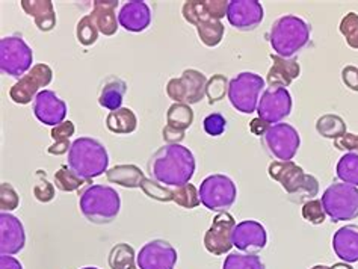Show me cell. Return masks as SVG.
Segmentation results:
<instances>
[{
    "label": "cell",
    "instance_id": "e575fe53",
    "mask_svg": "<svg viewBox=\"0 0 358 269\" xmlns=\"http://www.w3.org/2000/svg\"><path fill=\"white\" fill-rule=\"evenodd\" d=\"M173 201L177 204V206L185 208V209H195L201 204L200 194L192 183H186V184H183V187L174 188L173 189Z\"/></svg>",
    "mask_w": 358,
    "mask_h": 269
},
{
    "label": "cell",
    "instance_id": "6da1fadb",
    "mask_svg": "<svg viewBox=\"0 0 358 269\" xmlns=\"http://www.w3.org/2000/svg\"><path fill=\"white\" fill-rule=\"evenodd\" d=\"M195 166L194 153L182 144H165L147 162L150 179L176 188L191 183Z\"/></svg>",
    "mask_w": 358,
    "mask_h": 269
},
{
    "label": "cell",
    "instance_id": "ffe728a7",
    "mask_svg": "<svg viewBox=\"0 0 358 269\" xmlns=\"http://www.w3.org/2000/svg\"><path fill=\"white\" fill-rule=\"evenodd\" d=\"M194 123V110L189 105L173 103L166 112V126L162 131V138L166 144H180L186 131Z\"/></svg>",
    "mask_w": 358,
    "mask_h": 269
},
{
    "label": "cell",
    "instance_id": "5b68a950",
    "mask_svg": "<svg viewBox=\"0 0 358 269\" xmlns=\"http://www.w3.org/2000/svg\"><path fill=\"white\" fill-rule=\"evenodd\" d=\"M79 208L92 224H108L120 213V194L105 184H88L79 194Z\"/></svg>",
    "mask_w": 358,
    "mask_h": 269
},
{
    "label": "cell",
    "instance_id": "f907efd6",
    "mask_svg": "<svg viewBox=\"0 0 358 269\" xmlns=\"http://www.w3.org/2000/svg\"><path fill=\"white\" fill-rule=\"evenodd\" d=\"M310 269H331V266H325V265H316V266L310 268Z\"/></svg>",
    "mask_w": 358,
    "mask_h": 269
},
{
    "label": "cell",
    "instance_id": "ac0fdd59",
    "mask_svg": "<svg viewBox=\"0 0 358 269\" xmlns=\"http://www.w3.org/2000/svg\"><path fill=\"white\" fill-rule=\"evenodd\" d=\"M268 233L256 219H245L236 224L233 231V247L243 253H257L266 247Z\"/></svg>",
    "mask_w": 358,
    "mask_h": 269
},
{
    "label": "cell",
    "instance_id": "52a82bcc",
    "mask_svg": "<svg viewBox=\"0 0 358 269\" xmlns=\"http://www.w3.org/2000/svg\"><path fill=\"white\" fill-rule=\"evenodd\" d=\"M265 91V80L257 73L243 71L229 83V100L241 114H252L257 110L260 96Z\"/></svg>",
    "mask_w": 358,
    "mask_h": 269
},
{
    "label": "cell",
    "instance_id": "2e32d148",
    "mask_svg": "<svg viewBox=\"0 0 358 269\" xmlns=\"http://www.w3.org/2000/svg\"><path fill=\"white\" fill-rule=\"evenodd\" d=\"M265 18V9L257 0H231L227 8L229 23L241 32L257 29Z\"/></svg>",
    "mask_w": 358,
    "mask_h": 269
},
{
    "label": "cell",
    "instance_id": "277c9868",
    "mask_svg": "<svg viewBox=\"0 0 358 269\" xmlns=\"http://www.w3.org/2000/svg\"><path fill=\"white\" fill-rule=\"evenodd\" d=\"M109 154L99 139L80 136L71 143L69 152V166L80 177L92 180L108 171Z\"/></svg>",
    "mask_w": 358,
    "mask_h": 269
},
{
    "label": "cell",
    "instance_id": "4316f807",
    "mask_svg": "<svg viewBox=\"0 0 358 269\" xmlns=\"http://www.w3.org/2000/svg\"><path fill=\"white\" fill-rule=\"evenodd\" d=\"M127 91V83L118 76H108L103 80L99 92V105L108 110H117L121 108Z\"/></svg>",
    "mask_w": 358,
    "mask_h": 269
},
{
    "label": "cell",
    "instance_id": "d6a6232c",
    "mask_svg": "<svg viewBox=\"0 0 358 269\" xmlns=\"http://www.w3.org/2000/svg\"><path fill=\"white\" fill-rule=\"evenodd\" d=\"M337 177L343 183L352 184L358 188V154L357 153H346L337 162L336 166Z\"/></svg>",
    "mask_w": 358,
    "mask_h": 269
},
{
    "label": "cell",
    "instance_id": "603a6c76",
    "mask_svg": "<svg viewBox=\"0 0 358 269\" xmlns=\"http://www.w3.org/2000/svg\"><path fill=\"white\" fill-rule=\"evenodd\" d=\"M272 67L268 71L266 80L269 87L287 88L292 82L299 78L301 66L295 58H281L275 53H271Z\"/></svg>",
    "mask_w": 358,
    "mask_h": 269
},
{
    "label": "cell",
    "instance_id": "4dcf8cb0",
    "mask_svg": "<svg viewBox=\"0 0 358 269\" xmlns=\"http://www.w3.org/2000/svg\"><path fill=\"white\" fill-rule=\"evenodd\" d=\"M316 132L327 139H338L346 133V123L342 117L334 114H327L317 118Z\"/></svg>",
    "mask_w": 358,
    "mask_h": 269
},
{
    "label": "cell",
    "instance_id": "d6986e66",
    "mask_svg": "<svg viewBox=\"0 0 358 269\" xmlns=\"http://www.w3.org/2000/svg\"><path fill=\"white\" fill-rule=\"evenodd\" d=\"M34 115L45 126H58L65 122L67 105L50 89H43L34 100Z\"/></svg>",
    "mask_w": 358,
    "mask_h": 269
},
{
    "label": "cell",
    "instance_id": "7c38bea8",
    "mask_svg": "<svg viewBox=\"0 0 358 269\" xmlns=\"http://www.w3.org/2000/svg\"><path fill=\"white\" fill-rule=\"evenodd\" d=\"M207 78L206 74L195 70L186 68L180 78H174L166 83V96L174 103L195 105L206 97Z\"/></svg>",
    "mask_w": 358,
    "mask_h": 269
},
{
    "label": "cell",
    "instance_id": "7a4b0ae2",
    "mask_svg": "<svg viewBox=\"0 0 358 269\" xmlns=\"http://www.w3.org/2000/svg\"><path fill=\"white\" fill-rule=\"evenodd\" d=\"M312 26L294 14L280 17L271 26L268 40L272 50L281 58H294L310 43Z\"/></svg>",
    "mask_w": 358,
    "mask_h": 269
},
{
    "label": "cell",
    "instance_id": "b9f144b4",
    "mask_svg": "<svg viewBox=\"0 0 358 269\" xmlns=\"http://www.w3.org/2000/svg\"><path fill=\"white\" fill-rule=\"evenodd\" d=\"M301 213H303V218L312 226L324 224L325 218H327L325 209H324L322 201L320 200H310V201L304 203Z\"/></svg>",
    "mask_w": 358,
    "mask_h": 269
},
{
    "label": "cell",
    "instance_id": "ab89813d",
    "mask_svg": "<svg viewBox=\"0 0 358 269\" xmlns=\"http://www.w3.org/2000/svg\"><path fill=\"white\" fill-rule=\"evenodd\" d=\"M141 189L145 194L148 198L160 201V203H168L173 201V189H169L168 187H162V184L157 183L153 179H144L143 183H141Z\"/></svg>",
    "mask_w": 358,
    "mask_h": 269
},
{
    "label": "cell",
    "instance_id": "9c48e42d",
    "mask_svg": "<svg viewBox=\"0 0 358 269\" xmlns=\"http://www.w3.org/2000/svg\"><path fill=\"white\" fill-rule=\"evenodd\" d=\"M260 143L272 159L289 162L294 159L299 150L301 138L294 126L278 123L268 127V131L260 136Z\"/></svg>",
    "mask_w": 358,
    "mask_h": 269
},
{
    "label": "cell",
    "instance_id": "e0dca14e",
    "mask_svg": "<svg viewBox=\"0 0 358 269\" xmlns=\"http://www.w3.org/2000/svg\"><path fill=\"white\" fill-rule=\"evenodd\" d=\"M177 252L171 244L162 239L152 240L144 245L138 254L141 269H174L177 263Z\"/></svg>",
    "mask_w": 358,
    "mask_h": 269
},
{
    "label": "cell",
    "instance_id": "d590c367",
    "mask_svg": "<svg viewBox=\"0 0 358 269\" xmlns=\"http://www.w3.org/2000/svg\"><path fill=\"white\" fill-rule=\"evenodd\" d=\"M222 269H265V263L256 254L231 253L225 259Z\"/></svg>",
    "mask_w": 358,
    "mask_h": 269
},
{
    "label": "cell",
    "instance_id": "1f68e13d",
    "mask_svg": "<svg viewBox=\"0 0 358 269\" xmlns=\"http://www.w3.org/2000/svg\"><path fill=\"white\" fill-rule=\"evenodd\" d=\"M83 184L92 183L91 180L80 177L78 173H74L67 165H62L61 168L55 173V187L62 192H74L80 189Z\"/></svg>",
    "mask_w": 358,
    "mask_h": 269
},
{
    "label": "cell",
    "instance_id": "681fc988",
    "mask_svg": "<svg viewBox=\"0 0 358 269\" xmlns=\"http://www.w3.org/2000/svg\"><path fill=\"white\" fill-rule=\"evenodd\" d=\"M331 269H354V268L348 263H336L334 266H331Z\"/></svg>",
    "mask_w": 358,
    "mask_h": 269
},
{
    "label": "cell",
    "instance_id": "ee69618b",
    "mask_svg": "<svg viewBox=\"0 0 358 269\" xmlns=\"http://www.w3.org/2000/svg\"><path fill=\"white\" fill-rule=\"evenodd\" d=\"M203 129L209 136H221L227 129V119L222 114L213 112L204 118Z\"/></svg>",
    "mask_w": 358,
    "mask_h": 269
},
{
    "label": "cell",
    "instance_id": "836d02e7",
    "mask_svg": "<svg viewBox=\"0 0 358 269\" xmlns=\"http://www.w3.org/2000/svg\"><path fill=\"white\" fill-rule=\"evenodd\" d=\"M135 252L129 244H118L110 249L109 266L112 269H136Z\"/></svg>",
    "mask_w": 358,
    "mask_h": 269
},
{
    "label": "cell",
    "instance_id": "f35d334b",
    "mask_svg": "<svg viewBox=\"0 0 358 269\" xmlns=\"http://www.w3.org/2000/svg\"><path fill=\"white\" fill-rule=\"evenodd\" d=\"M229 83L230 82L224 74H215L213 78L207 80L206 96L209 99V105L218 103L225 97V94H229Z\"/></svg>",
    "mask_w": 358,
    "mask_h": 269
},
{
    "label": "cell",
    "instance_id": "c3c4849f",
    "mask_svg": "<svg viewBox=\"0 0 358 269\" xmlns=\"http://www.w3.org/2000/svg\"><path fill=\"white\" fill-rule=\"evenodd\" d=\"M2 269H23V266L17 259L2 254Z\"/></svg>",
    "mask_w": 358,
    "mask_h": 269
},
{
    "label": "cell",
    "instance_id": "74e56055",
    "mask_svg": "<svg viewBox=\"0 0 358 269\" xmlns=\"http://www.w3.org/2000/svg\"><path fill=\"white\" fill-rule=\"evenodd\" d=\"M99 29L96 23L91 18V15H85L82 17L80 20L78 22L76 26V36H78V41L85 45V48H90V45L96 44L99 40Z\"/></svg>",
    "mask_w": 358,
    "mask_h": 269
},
{
    "label": "cell",
    "instance_id": "cb8c5ba5",
    "mask_svg": "<svg viewBox=\"0 0 358 269\" xmlns=\"http://www.w3.org/2000/svg\"><path fill=\"white\" fill-rule=\"evenodd\" d=\"M333 249L343 262H358V226L348 224L338 228L333 236Z\"/></svg>",
    "mask_w": 358,
    "mask_h": 269
},
{
    "label": "cell",
    "instance_id": "7bdbcfd3",
    "mask_svg": "<svg viewBox=\"0 0 358 269\" xmlns=\"http://www.w3.org/2000/svg\"><path fill=\"white\" fill-rule=\"evenodd\" d=\"M20 204V197H18L17 191L11 183L3 182L0 184V208H2V212H9L18 208Z\"/></svg>",
    "mask_w": 358,
    "mask_h": 269
},
{
    "label": "cell",
    "instance_id": "d4e9b609",
    "mask_svg": "<svg viewBox=\"0 0 358 269\" xmlns=\"http://www.w3.org/2000/svg\"><path fill=\"white\" fill-rule=\"evenodd\" d=\"M118 0H94L91 18L96 23L100 34L105 36L115 35L118 31L117 18Z\"/></svg>",
    "mask_w": 358,
    "mask_h": 269
},
{
    "label": "cell",
    "instance_id": "7dc6e473",
    "mask_svg": "<svg viewBox=\"0 0 358 269\" xmlns=\"http://www.w3.org/2000/svg\"><path fill=\"white\" fill-rule=\"evenodd\" d=\"M268 127H269V124L263 122L262 118H254L252 122H251V124H250V131H251L254 135L262 136L263 133H265V132L268 131Z\"/></svg>",
    "mask_w": 358,
    "mask_h": 269
},
{
    "label": "cell",
    "instance_id": "f1b7e54d",
    "mask_svg": "<svg viewBox=\"0 0 358 269\" xmlns=\"http://www.w3.org/2000/svg\"><path fill=\"white\" fill-rule=\"evenodd\" d=\"M108 131L115 135H130L136 131L138 118L130 108H120L112 110L106 117Z\"/></svg>",
    "mask_w": 358,
    "mask_h": 269
},
{
    "label": "cell",
    "instance_id": "4fadbf2b",
    "mask_svg": "<svg viewBox=\"0 0 358 269\" xmlns=\"http://www.w3.org/2000/svg\"><path fill=\"white\" fill-rule=\"evenodd\" d=\"M53 71L47 64H35L22 79H18L13 88L9 89V99L15 105H29L41 92V88L50 85Z\"/></svg>",
    "mask_w": 358,
    "mask_h": 269
},
{
    "label": "cell",
    "instance_id": "83f0119b",
    "mask_svg": "<svg viewBox=\"0 0 358 269\" xmlns=\"http://www.w3.org/2000/svg\"><path fill=\"white\" fill-rule=\"evenodd\" d=\"M106 179L122 188L135 189L141 188V183L145 179V175L136 165H115L106 171Z\"/></svg>",
    "mask_w": 358,
    "mask_h": 269
},
{
    "label": "cell",
    "instance_id": "8992f818",
    "mask_svg": "<svg viewBox=\"0 0 358 269\" xmlns=\"http://www.w3.org/2000/svg\"><path fill=\"white\" fill-rule=\"evenodd\" d=\"M182 14L187 23L195 26L199 38L206 48H216L221 44L225 27L221 20H216L209 13L206 0H187L182 8Z\"/></svg>",
    "mask_w": 358,
    "mask_h": 269
},
{
    "label": "cell",
    "instance_id": "60d3db41",
    "mask_svg": "<svg viewBox=\"0 0 358 269\" xmlns=\"http://www.w3.org/2000/svg\"><path fill=\"white\" fill-rule=\"evenodd\" d=\"M341 34L345 36L346 44L358 50V14L348 13L341 22Z\"/></svg>",
    "mask_w": 358,
    "mask_h": 269
},
{
    "label": "cell",
    "instance_id": "3957f363",
    "mask_svg": "<svg viewBox=\"0 0 358 269\" xmlns=\"http://www.w3.org/2000/svg\"><path fill=\"white\" fill-rule=\"evenodd\" d=\"M268 174L272 180L281 184V188L289 196V200L294 203L301 204L315 200L319 192L317 179L312 174H306V171L294 161H274L268 166Z\"/></svg>",
    "mask_w": 358,
    "mask_h": 269
},
{
    "label": "cell",
    "instance_id": "bcb514c9",
    "mask_svg": "<svg viewBox=\"0 0 358 269\" xmlns=\"http://www.w3.org/2000/svg\"><path fill=\"white\" fill-rule=\"evenodd\" d=\"M342 82L354 92H358V68L354 66H346L342 68Z\"/></svg>",
    "mask_w": 358,
    "mask_h": 269
},
{
    "label": "cell",
    "instance_id": "8fae6325",
    "mask_svg": "<svg viewBox=\"0 0 358 269\" xmlns=\"http://www.w3.org/2000/svg\"><path fill=\"white\" fill-rule=\"evenodd\" d=\"M199 194L206 209L221 213L227 212L236 201L238 188L229 175L212 174L201 182Z\"/></svg>",
    "mask_w": 358,
    "mask_h": 269
},
{
    "label": "cell",
    "instance_id": "30bf717a",
    "mask_svg": "<svg viewBox=\"0 0 358 269\" xmlns=\"http://www.w3.org/2000/svg\"><path fill=\"white\" fill-rule=\"evenodd\" d=\"M34 52L22 35H9L0 40V70L22 79L34 66Z\"/></svg>",
    "mask_w": 358,
    "mask_h": 269
},
{
    "label": "cell",
    "instance_id": "f546056e",
    "mask_svg": "<svg viewBox=\"0 0 358 269\" xmlns=\"http://www.w3.org/2000/svg\"><path fill=\"white\" fill-rule=\"evenodd\" d=\"M74 132H76V127H74V123L70 122V119L55 126L50 132V136L55 143L47 148V153L52 156H62L69 153L71 148L70 138L74 135Z\"/></svg>",
    "mask_w": 358,
    "mask_h": 269
},
{
    "label": "cell",
    "instance_id": "8d00e7d4",
    "mask_svg": "<svg viewBox=\"0 0 358 269\" xmlns=\"http://www.w3.org/2000/svg\"><path fill=\"white\" fill-rule=\"evenodd\" d=\"M32 192L35 198L40 203H50L55 198L56 196L55 184H52L49 180H47V174L44 170H38L35 173Z\"/></svg>",
    "mask_w": 358,
    "mask_h": 269
},
{
    "label": "cell",
    "instance_id": "9a60e30c",
    "mask_svg": "<svg viewBox=\"0 0 358 269\" xmlns=\"http://www.w3.org/2000/svg\"><path fill=\"white\" fill-rule=\"evenodd\" d=\"M236 221L229 212H221L213 218L210 228L204 235V247L213 256H222L233 248V231Z\"/></svg>",
    "mask_w": 358,
    "mask_h": 269
},
{
    "label": "cell",
    "instance_id": "5bb4252c",
    "mask_svg": "<svg viewBox=\"0 0 358 269\" xmlns=\"http://www.w3.org/2000/svg\"><path fill=\"white\" fill-rule=\"evenodd\" d=\"M292 112V96L287 88L269 87L260 96L257 114L269 126L278 124Z\"/></svg>",
    "mask_w": 358,
    "mask_h": 269
},
{
    "label": "cell",
    "instance_id": "816d5d0a",
    "mask_svg": "<svg viewBox=\"0 0 358 269\" xmlns=\"http://www.w3.org/2000/svg\"><path fill=\"white\" fill-rule=\"evenodd\" d=\"M82 269H99V268H82Z\"/></svg>",
    "mask_w": 358,
    "mask_h": 269
},
{
    "label": "cell",
    "instance_id": "484cf974",
    "mask_svg": "<svg viewBox=\"0 0 358 269\" xmlns=\"http://www.w3.org/2000/svg\"><path fill=\"white\" fill-rule=\"evenodd\" d=\"M23 11L34 18L41 32H50L56 26V11L52 0H22Z\"/></svg>",
    "mask_w": 358,
    "mask_h": 269
},
{
    "label": "cell",
    "instance_id": "ba28073f",
    "mask_svg": "<svg viewBox=\"0 0 358 269\" xmlns=\"http://www.w3.org/2000/svg\"><path fill=\"white\" fill-rule=\"evenodd\" d=\"M320 201L333 222L358 218V188L352 184L343 182L331 183L325 189Z\"/></svg>",
    "mask_w": 358,
    "mask_h": 269
},
{
    "label": "cell",
    "instance_id": "7402d4cb",
    "mask_svg": "<svg viewBox=\"0 0 358 269\" xmlns=\"http://www.w3.org/2000/svg\"><path fill=\"white\" fill-rule=\"evenodd\" d=\"M0 226H2V254H17L20 253L26 244L24 228L20 219L14 215H9L6 212H2L0 217Z\"/></svg>",
    "mask_w": 358,
    "mask_h": 269
},
{
    "label": "cell",
    "instance_id": "f6af8a7d",
    "mask_svg": "<svg viewBox=\"0 0 358 269\" xmlns=\"http://www.w3.org/2000/svg\"><path fill=\"white\" fill-rule=\"evenodd\" d=\"M334 147L337 150L346 153H357L358 154V135L355 133H345L342 138L334 141Z\"/></svg>",
    "mask_w": 358,
    "mask_h": 269
},
{
    "label": "cell",
    "instance_id": "44dd1931",
    "mask_svg": "<svg viewBox=\"0 0 358 269\" xmlns=\"http://www.w3.org/2000/svg\"><path fill=\"white\" fill-rule=\"evenodd\" d=\"M118 23L129 32H144L152 23V11L144 0H130L121 6Z\"/></svg>",
    "mask_w": 358,
    "mask_h": 269
}]
</instances>
